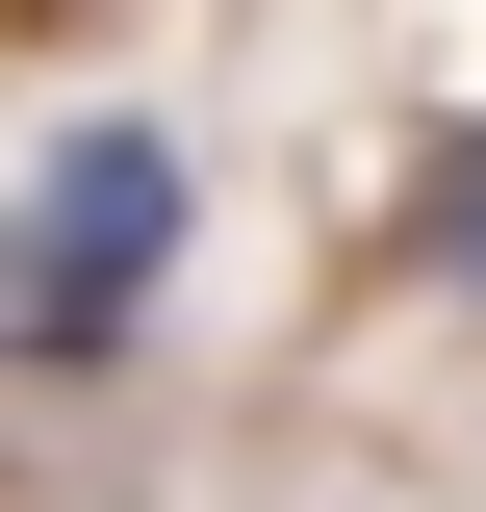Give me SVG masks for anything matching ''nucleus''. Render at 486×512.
<instances>
[{"mask_svg": "<svg viewBox=\"0 0 486 512\" xmlns=\"http://www.w3.org/2000/svg\"><path fill=\"white\" fill-rule=\"evenodd\" d=\"M180 128H77L52 180L0 205V359H128L154 333V282H180Z\"/></svg>", "mask_w": 486, "mask_h": 512, "instance_id": "1", "label": "nucleus"}, {"mask_svg": "<svg viewBox=\"0 0 486 512\" xmlns=\"http://www.w3.org/2000/svg\"><path fill=\"white\" fill-rule=\"evenodd\" d=\"M410 256H435V308H486V128H461V154L410 180Z\"/></svg>", "mask_w": 486, "mask_h": 512, "instance_id": "2", "label": "nucleus"}]
</instances>
